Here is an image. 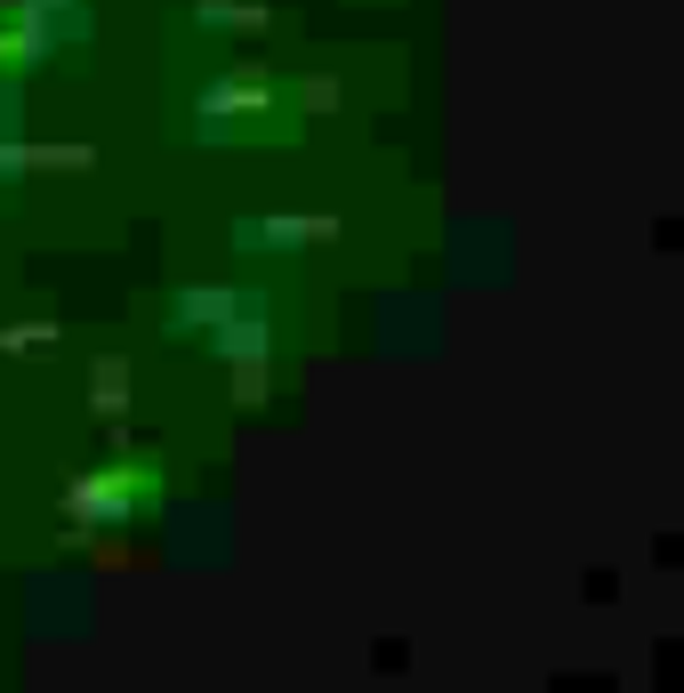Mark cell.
<instances>
[{"label":"cell","mask_w":684,"mask_h":693,"mask_svg":"<svg viewBox=\"0 0 684 693\" xmlns=\"http://www.w3.org/2000/svg\"><path fill=\"white\" fill-rule=\"evenodd\" d=\"M161 500V467L154 460H130V467H97V476L73 484V516L106 524V516H145Z\"/></svg>","instance_id":"6da1fadb"}]
</instances>
